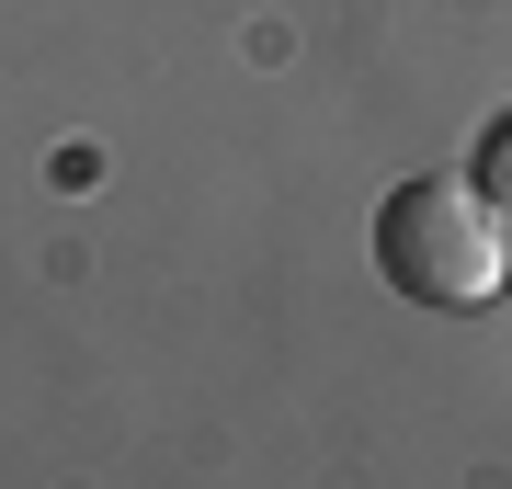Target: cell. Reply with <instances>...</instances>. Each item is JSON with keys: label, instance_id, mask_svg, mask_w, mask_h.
<instances>
[{"label": "cell", "instance_id": "1", "mask_svg": "<svg viewBox=\"0 0 512 489\" xmlns=\"http://www.w3.org/2000/svg\"><path fill=\"white\" fill-rule=\"evenodd\" d=\"M376 273L410 296V308H478V296H501V217L490 194L456 171H410L387 182L376 205Z\"/></svg>", "mask_w": 512, "mask_h": 489}, {"label": "cell", "instance_id": "2", "mask_svg": "<svg viewBox=\"0 0 512 489\" xmlns=\"http://www.w3.org/2000/svg\"><path fill=\"white\" fill-rule=\"evenodd\" d=\"M467 182H478V194H490V217L512 228V114H501L490 137H478V160H467Z\"/></svg>", "mask_w": 512, "mask_h": 489}, {"label": "cell", "instance_id": "3", "mask_svg": "<svg viewBox=\"0 0 512 489\" xmlns=\"http://www.w3.org/2000/svg\"><path fill=\"white\" fill-rule=\"evenodd\" d=\"M501 296H512V228H501Z\"/></svg>", "mask_w": 512, "mask_h": 489}]
</instances>
